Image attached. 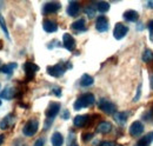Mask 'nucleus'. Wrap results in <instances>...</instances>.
Here are the masks:
<instances>
[{
    "mask_svg": "<svg viewBox=\"0 0 153 146\" xmlns=\"http://www.w3.org/2000/svg\"><path fill=\"white\" fill-rule=\"evenodd\" d=\"M38 70H39V67L36 64H33V63L27 61V63L24 64V71L28 75V78H33V74L37 72Z\"/></svg>",
    "mask_w": 153,
    "mask_h": 146,
    "instance_id": "obj_11",
    "label": "nucleus"
},
{
    "mask_svg": "<svg viewBox=\"0 0 153 146\" xmlns=\"http://www.w3.org/2000/svg\"><path fill=\"white\" fill-rule=\"evenodd\" d=\"M14 123H13V117L12 115H7L6 118H4L2 120H1V123H0V128L1 130H6V128H8L11 125H13Z\"/></svg>",
    "mask_w": 153,
    "mask_h": 146,
    "instance_id": "obj_21",
    "label": "nucleus"
},
{
    "mask_svg": "<svg viewBox=\"0 0 153 146\" xmlns=\"http://www.w3.org/2000/svg\"><path fill=\"white\" fill-rule=\"evenodd\" d=\"M144 132V125L140 121H134L130 127V134L133 137H138Z\"/></svg>",
    "mask_w": 153,
    "mask_h": 146,
    "instance_id": "obj_10",
    "label": "nucleus"
},
{
    "mask_svg": "<svg viewBox=\"0 0 153 146\" xmlns=\"http://www.w3.org/2000/svg\"><path fill=\"white\" fill-rule=\"evenodd\" d=\"M97 10L99 11V12H107L108 10H110V4L108 2H106V1H99L98 4H97Z\"/></svg>",
    "mask_w": 153,
    "mask_h": 146,
    "instance_id": "obj_24",
    "label": "nucleus"
},
{
    "mask_svg": "<svg viewBox=\"0 0 153 146\" xmlns=\"http://www.w3.org/2000/svg\"><path fill=\"white\" fill-rule=\"evenodd\" d=\"M52 93L56 94L57 97H60V95H61V90H60L59 87H53V89H52Z\"/></svg>",
    "mask_w": 153,
    "mask_h": 146,
    "instance_id": "obj_29",
    "label": "nucleus"
},
{
    "mask_svg": "<svg viewBox=\"0 0 153 146\" xmlns=\"http://www.w3.org/2000/svg\"><path fill=\"white\" fill-rule=\"evenodd\" d=\"M149 31H150V33H153V20H151L150 22H149Z\"/></svg>",
    "mask_w": 153,
    "mask_h": 146,
    "instance_id": "obj_33",
    "label": "nucleus"
},
{
    "mask_svg": "<svg viewBox=\"0 0 153 146\" xmlns=\"http://www.w3.org/2000/svg\"><path fill=\"white\" fill-rule=\"evenodd\" d=\"M96 8H94V6H93V5H91V6H87V7H86L85 12H86V14H87L90 18H93V17H94V14H96V11H97Z\"/></svg>",
    "mask_w": 153,
    "mask_h": 146,
    "instance_id": "obj_28",
    "label": "nucleus"
},
{
    "mask_svg": "<svg viewBox=\"0 0 153 146\" xmlns=\"http://www.w3.org/2000/svg\"><path fill=\"white\" fill-rule=\"evenodd\" d=\"M0 26H1V28H2V31H4V33H5L6 38H7L8 40H11L10 33H8V30H7V26H6V22H5V19H4L2 16H0Z\"/></svg>",
    "mask_w": 153,
    "mask_h": 146,
    "instance_id": "obj_27",
    "label": "nucleus"
},
{
    "mask_svg": "<svg viewBox=\"0 0 153 146\" xmlns=\"http://www.w3.org/2000/svg\"><path fill=\"white\" fill-rule=\"evenodd\" d=\"M66 71V67L61 64H57V65H53V66H48L47 67V73L52 77H56V78H59L61 77Z\"/></svg>",
    "mask_w": 153,
    "mask_h": 146,
    "instance_id": "obj_4",
    "label": "nucleus"
},
{
    "mask_svg": "<svg viewBox=\"0 0 153 146\" xmlns=\"http://www.w3.org/2000/svg\"><path fill=\"white\" fill-rule=\"evenodd\" d=\"M99 109L102 112H105L106 114H112V113H115V111H117L114 104L111 103L110 100H106V99H101L99 101Z\"/></svg>",
    "mask_w": 153,
    "mask_h": 146,
    "instance_id": "obj_3",
    "label": "nucleus"
},
{
    "mask_svg": "<svg viewBox=\"0 0 153 146\" xmlns=\"http://www.w3.org/2000/svg\"><path fill=\"white\" fill-rule=\"evenodd\" d=\"M96 28L99 32H106L108 30V20L106 17H99L96 21Z\"/></svg>",
    "mask_w": 153,
    "mask_h": 146,
    "instance_id": "obj_7",
    "label": "nucleus"
},
{
    "mask_svg": "<svg viewBox=\"0 0 153 146\" xmlns=\"http://www.w3.org/2000/svg\"><path fill=\"white\" fill-rule=\"evenodd\" d=\"M150 137H151V139H152V140H153V132H152V133H151V134H150Z\"/></svg>",
    "mask_w": 153,
    "mask_h": 146,
    "instance_id": "obj_40",
    "label": "nucleus"
},
{
    "mask_svg": "<svg viewBox=\"0 0 153 146\" xmlns=\"http://www.w3.org/2000/svg\"><path fill=\"white\" fill-rule=\"evenodd\" d=\"M93 83H94V79H93L91 75H88V74H82L81 79H80V86L87 87V86L93 85Z\"/></svg>",
    "mask_w": 153,
    "mask_h": 146,
    "instance_id": "obj_18",
    "label": "nucleus"
},
{
    "mask_svg": "<svg viewBox=\"0 0 153 146\" xmlns=\"http://www.w3.org/2000/svg\"><path fill=\"white\" fill-rule=\"evenodd\" d=\"M127 117L128 115H127L126 112H117V113H114V115H113L114 120L118 124H120V125H125V123L127 120Z\"/></svg>",
    "mask_w": 153,
    "mask_h": 146,
    "instance_id": "obj_16",
    "label": "nucleus"
},
{
    "mask_svg": "<svg viewBox=\"0 0 153 146\" xmlns=\"http://www.w3.org/2000/svg\"><path fill=\"white\" fill-rule=\"evenodd\" d=\"M2 142H4V136L1 134V136H0V145L2 144Z\"/></svg>",
    "mask_w": 153,
    "mask_h": 146,
    "instance_id": "obj_38",
    "label": "nucleus"
},
{
    "mask_svg": "<svg viewBox=\"0 0 153 146\" xmlns=\"http://www.w3.org/2000/svg\"><path fill=\"white\" fill-rule=\"evenodd\" d=\"M70 117V113H68V111H64V114H62V118L64 119H67Z\"/></svg>",
    "mask_w": 153,
    "mask_h": 146,
    "instance_id": "obj_35",
    "label": "nucleus"
},
{
    "mask_svg": "<svg viewBox=\"0 0 153 146\" xmlns=\"http://www.w3.org/2000/svg\"><path fill=\"white\" fill-rule=\"evenodd\" d=\"M0 87H1V85H0Z\"/></svg>",
    "mask_w": 153,
    "mask_h": 146,
    "instance_id": "obj_43",
    "label": "nucleus"
},
{
    "mask_svg": "<svg viewBox=\"0 0 153 146\" xmlns=\"http://www.w3.org/2000/svg\"><path fill=\"white\" fill-rule=\"evenodd\" d=\"M62 44L68 51H72L76 47V40L73 39V36L71 34H68V33H65L62 36Z\"/></svg>",
    "mask_w": 153,
    "mask_h": 146,
    "instance_id": "obj_8",
    "label": "nucleus"
},
{
    "mask_svg": "<svg viewBox=\"0 0 153 146\" xmlns=\"http://www.w3.org/2000/svg\"><path fill=\"white\" fill-rule=\"evenodd\" d=\"M143 60L145 63H151V61H153V51L146 50L144 52V54H143Z\"/></svg>",
    "mask_w": 153,
    "mask_h": 146,
    "instance_id": "obj_26",
    "label": "nucleus"
},
{
    "mask_svg": "<svg viewBox=\"0 0 153 146\" xmlns=\"http://www.w3.org/2000/svg\"><path fill=\"white\" fill-rule=\"evenodd\" d=\"M124 19L127 21H135L139 19V13L134 10H128L124 13Z\"/></svg>",
    "mask_w": 153,
    "mask_h": 146,
    "instance_id": "obj_17",
    "label": "nucleus"
},
{
    "mask_svg": "<svg viewBox=\"0 0 153 146\" xmlns=\"http://www.w3.org/2000/svg\"><path fill=\"white\" fill-rule=\"evenodd\" d=\"M151 137H150V134L149 136H145L144 138H141L139 142H138V144L135 146H150V144H151Z\"/></svg>",
    "mask_w": 153,
    "mask_h": 146,
    "instance_id": "obj_25",
    "label": "nucleus"
},
{
    "mask_svg": "<svg viewBox=\"0 0 153 146\" xmlns=\"http://www.w3.org/2000/svg\"><path fill=\"white\" fill-rule=\"evenodd\" d=\"M68 146H78V145H76V142H72V143H71V144H70V145H68Z\"/></svg>",
    "mask_w": 153,
    "mask_h": 146,
    "instance_id": "obj_39",
    "label": "nucleus"
},
{
    "mask_svg": "<svg viewBox=\"0 0 153 146\" xmlns=\"http://www.w3.org/2000/svg\"><path fill=\"white\" fill-rule=\"evenodd\" d=\"M111 128H112L111 123H108V121H102V123H100V124L98 125L97 132H99V133H108V132L111 131Z\"/></svg>",
    "mask_w": 153,
    "mask_h": 146,
    "instance_id": "obj_19",
    "label": "nucleus"
},
{
    "mask_svg": "<svg viewBox=\"0 0 153 146\" xmlns=\"http://www.w3.org/2000/svg\"><path fill=\"white\" fill-rule=\"evenodd\" d=\"M140 92H141V86L139 85V89H138V91H137V95L134 97V99H133L134 101H137V100L140 98Z\"/></svg>",
    "mask_w": 153,
    "mask_h": 146,
    "instance_id": "obj_32",
    "label": "nucleus"
},
{
    "mask_svg": "<svg viewBox=\"0 0 153 146\" xmlns=\"http://www.w3.org/2000/svg\"><path fill=\"white\" fill-rule=\"evenodd\" d=\"M92 137H93V136H92L91 133H88V134H85V136L82 137V139H84V140H88V139H91Z\"/></svg>",
    "mask_w": 153,
    "mask_h": 146,
    "instance_id": "obj_34",
    "label": "nucleus"
},
{
    "mask_svg": "<svg viewBox=\"0 0 153 146\" xmlns=\"http://www.w3.org/2000/svg\"><path fill=\"white\" fill-rule=\"evenodd\" d=\"M61 5L60 2H57V1H51V2H47L42 7V13L44 14H50V13H56L57 11L60 10Z\"/></svg>",
    "mask_w": 153,
    "mask_h": 146,
    "instance_id": "obj_5",
    "label": "nucleus"
},
{
    "mask_svg": "<svg viewBox=\"0 0 153 146\" xmlns=\"http://www.w3.org/2000/svg\"><path fill=\"white\" fill-rule=\"evenodd\" d=\"M73 123L76 127H84L88 123V115H76Z\"/></svg>",
    "mask_w": 153,
    "mask_h": 146,
    "instance_id": "obj_15",
    "label": "nucleus"
},
{
    "mask_svg": "<svg viewBox=\"0 0 153 146\" xmlns=\"http://www.w3.org/2000/svg\"><path fill=\"white\" fill-rule=\"evenodd\" d=\"M99 146H115V144L113 142H101Z\"/></svg>",
    "mask_w": 153,
    "mask_h": 146,
    "instance_id": "obj_31",
    "label": "nucleus"
},
{
    "mask_svg": "<svg viewBox=\"0 0 153 146\" xmlns=\"http://www.w3.org/2000/svg\"><path fill=\"white\" fill-rule=\"evenodd\" d=\"M42 27H44V30H45L47 33L57 32V30H58L57 22H54V21H52V20H45L44 24H42Z\"/></svg>",
    "mask_w": 153,
    "mask_h": 146,
    "instance_id": "obj_13",
    "label": "nucleus"
},
{
    "mask_svg": "<svg viewBox=\"0 0 153 146\" xmlns=\"http://www.w3.org/2000/svg\"><path fill=\"white\" fill-rule=\"evenodd\" d=\"M0 105H1V100H0Z\"/></svg>",
    "mask_w": 153,
    "mask_h": 146,
    "instance_id": "obj_41",
    "label": "nucleus"
},
{
    "mask_svg": "<svg viewBox=\"0 0 153 146\" xmlns=\"http://www.w3.org/2000/svg\"><path fill=\"white\" fill-rule=\"evenodd\" d=\"M127 32H128V28L124 25V24H121V22H118L117 25H115L114 27V31H113V36H114L115 39H123L124 36L127 34Z\"/></svg>",
    "mask_w": 153,
    "mask_h": 146,
    "instance_id": "obj_6",
    "label": "nucleus"
},
{
    "mask_svg": "<svg viewBox=\"0 0 153 146\" xmlns=\"http://www.w3.org/2000/svg\"><path fill=\"white\" fill-rule=\"evenodd\" d=\"M94 101H96L94 95L92 93H86V94H84V95H81L80 98L76 99L73 107H74L76 111H79V110L85 109V107H88V106L93 105Z\"/></svg>",
    "mask_w": 153,
    "mask_h": 146,
    "instance_id": "obj_1",
    "label": "nucleus"
},
{
    "mask_svg": "<svg viewBox=\"0 0 153 146\" xmlns=\"http://www.w3.org/2000/svg\"><path fill=\"white\" fill-rule=\"evenodd\" d=\"M60 111V104L59 103H51L48 109L46 111V115L48 119H53Z\"/></svg>",
    "mask_w": 153,
    "mask_h": 146,
    "instance_id": "obj_9",
    "label": "nucleus"
},
{
    "mask_svg": "<svg viewBox=\"0 0 153 146\" xmlns=\"http://www.w3.org/2000/svg\"><path fill=\"white\" fill-rule=\"evenodd\" d=\"M147 6H149V7H151V8H153V0L147 1Z\"/></svg>",
    "mask_w": 153,
    "mask_h": 146,
    "instance_id": "obj_36",
    "label": "nucleus"
},
{
    "mask_svg": "<svg viewBox=\"0 0 153 146\" xmlns=\"http://www.w3.org/2000/svg\"><path fill=\"white\" fill-rule=\"evenodd\" d=\"M14 89L11 87V86H7L4 89V91L0 92V98L2 99H6V100H11L13 97H14Z\"/></svg>",
    "mask_w": 153,
    "mask_h": 146,
    "instance_id": "obj_14",
    "label": "nucleus"
},
{
    "mask_svg": "<svg viewBox=\"0 0 153 146\" xmlns=\"http://www.w3.org/2000/svg\"><path fill=\"white\" fill-rule=\"evenodd\" d=\"M45 144V140H44V138H39L38 140L34 143V146H44Z\"/></svg>",
    "mask_w": 153,
    "mask_h": 146,
    "instance_id": "obj_30",
    "label": "nucleus"
},
{
    "mask_svg": "<svg viewBox=\"0 0 153 146\" xmlns=\"http://www.w3.org/2000/svg\"><path fill=\"white\" fill-rule=\"evenodd\" d=\"M0 66H1V63H0Z\"/></svg>",
    "mask_w": 153,
    "mask_h": 146,
    "instance_id": "obj_42",
    "label": "nucleus"
},
{
    "mask_svg": "<svg viewBox=\"0 0 153 146\" xmlns=\"http://www.w3.org/2000/svg\"><path fill=\"white\" fill-rule=\"evenodd\" d=\"M16 69H17V64L16 63H11V64L2 65L1 66V71H2V73H5V74H12Z\"/></svg>",
    "mask_w": 153,
    "mask_h": 146,
    "instance_id": "obj_23",
    "label": "nucleus"
},
{
    "mask_svg": "<svg viewBox=\"0 0 153 146\" xmlns=\"http://www.w3.org/2000/svg\"><path fill=\"white\" fill-rule=\"evenodd\" d=\"M79 11H80V5H79V2H78V1H70L68 7H67V13H68V16L76 17V14L79 13Z\"/></svg>",
    "mask_w": 153,
    "mask_h": 146,
    "instance_id": "obj_12",
    "label": "nucleus"
},
{
    "mask_svg": "<svg viewBox=\"0 0 153 146\" xmlns=\"http://www.w3.org/2000/svg\"><path fill=\"white\" fill-rule=\"evenodd\" d=\"M71 28L76 30V31H85L86 27H85V19H79L74 21L72 25H71Z\"/></svg>",
    "mask_w": 153,
    "mask_h": 146,
    "instance_id": "obj_22",
    "label": "nucleus"
},
{
    "mask_svg": "<svg viewBox=\"0 0 153 146\" xmlns=\"http://www.w3.org/2000/svg\"><path fill=\"white\" fill-rule=\"evenodd\" d=\"M39 127V123L37 120H30L26 123V125L22 128V133L26 136V137H32L37 133Z\"/></svg>",
    "mask_w": 153,
    "mask_h": 146,
    "instance_id": "obj_2",
    "label": "nucleus"
},
{
    "mask_svg": "<svg viewBox=\"0 0 153 146\" xmlns=\"http://www.w3.org/2000/svg\"><path fill=\"white\" fill-rule=\"evenodd\" d=\"M150 81H151V87L153 90V74H151V77H150Z\"/></svg>",
    "mask_w": 153,
    "mask_h": 146,
    "instance_id": "obj_37",
    "label": "nucleus"
},
{
    "mask_svg": "<svg viewBox=\"0 0 153 146\" xmlns=\"http://www.w3.org/2000/svg\"><path fill=\"white\" fill-rule=\"evenodd\" d=\"M51 142H52V145L53 146H62L64 144V138L59 133V132H54L52 138H51Z\"/></svg>",
    "mask_w": 153,
    "mask_h": 146,
    "instance_id": "obj_20",
    "label": "nucleus"
}]
</instances>
